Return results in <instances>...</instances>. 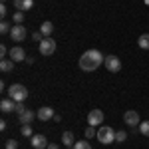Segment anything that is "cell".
<instances>
[{"mask_svg":"<svg viewBox=\"0 0 149 149\" xmlns=\"http://www.w3.org/2000/svg\"><path fill=\"white\" fill-rule=\"evenodd\" d=\"M103 54L100 52V50H88V52H84L80 56V68L84 70V72H93V70H97L100 66L103 64Z\"/></svg>","mask_w":149,"mask_h":149,"instance_id":"obj_1","label":"cell"},{"mask_svg":"<svg viewBox=\"0 0 149 149\" xmlns=\"http://www.w3.org/2000/svg\"><path fill=\"white\" fill-rule=\"evenodd\" d=\"M97 139H100V143H103V145L113 143V141H115V131H113V127H109V125H100V129H97Z\"/></svg>","mask_w":149,"mask_h":149,"instance_id":"obj_2","label":"cell"},{"mask_svg":"<svg viewBox=\"0 0 149 149\" xmlns=\"http://www.w3.org/2000/svg\"><path fill=\"white\" fill-rule=\"evenodd\" d=\"M8 95H10V100H14V102H24L28 97V90L24 88L22 84H12L10 88H8Z\"/></svg>","mask_w":149,"mask_h":149,"instance_id":"obj_3","label":"cell"},{"mask_svg":"<svg viewBox=\"0 0 149 149\" xmlns=\"http://www.w3.org/2000/svg\"><path fill=\"white\" fill-rule=\"evenodd\" d=\"M38 48H40V54L42 56H52L56 52V40L54 38H44Z\"/></svg>","mask_w":149,"mask_h":149,"instance_id":"obj_4","label":"cell"},{"mask_svg":"<svg viewBox=\"0 0 149 149\" xmlns=\"http://www.w3.org/2000/svg\"><path fill=\"white\" fill-rule=\"evenodd\" d=\"M103 66L107 68V72H119L121 70V60L117 56H113V54H109V56H105V60H103Z\"/></svg>","mask_w":149,"mask_h":149,"instance_id":"obj_5","label":"cell"},{"mask_svg":"<svg viewBox=\"0 0 149 149\" xmlns=\"http://www.w3.org/2000/svg\"><path fill=\"white\" fill-rule=\"evenodd\" d=\"M26 36H28V32H26V28H24L22 24H16V26H12L10 38L14 40V42H24V40H26Z\"/></svg>","mask_w":149,"mask_h":149,"instance_id":"obj_6","label":"cell"},{"mask_svg":"<svg viewBox=\"0 0 149 149\" xmlns=\"http://www.w3.org/2000/svg\"><path fill=\"white\" fill-rule=\"evenodd\" d=\"M88 123L90 125H102L103 123V111L102 109H92L90 113H88Z\"/></svg>","mask_w":149,"mask_h":149,"instance_id":"obj_7","label":"cell"},{"mask_svg":"<svg viewBox=\"0 0 149 149\" xmlns=\"http://www.w3.org/2000/svg\"><path fill=\"white\" fill-rule=\"evenodd\" d=\"M123 121H125L129 127H135V125L141 123V121H139V113H137V111H133V109H127L125 113H123Z\"/></svg>","mask_w":149,"mask_h":149,"instance_id":"obj_8","label":"cell"},{"mask_svg":"<svg viewBox=\"0 0 149 149\" xmlns=\"http://www.w3.org/2000/svg\"><path fill=\"white\" fill-rule=\"evenodd\" d=\"M30 143H32V147L34 149H46L50 143H48V139L44 135H40V133H34L32 137H30Z\"/></svg>","mask_w":149,"mask_h":149,"instance_id":"obj_9","label":"cell"},{"mask_svg":"<svg viewBox=\"0 0 149 149\" xmlns=\"http://www.w3.org/2000/svg\"><path fill=\"white\" fill-rule=\"evenodd\" d=\"M8 56H10V60H14V62H26V52H24L22 46H14L8 52Z\"/></svg>","mask_w":149,"mask_h":149,"instance_id":"obj_10","label":"cell"},{"mask_svg":"<svg viewBox=\"0 0 149 149\" xmlns=\"http://www.w3.org/2000/svg\"><path fill=\"white\" fill-rule=\"evenodd\" d=\"M38 119H40V121H42V123H44V121H48V119H54V107H48V105H44V107H40V109H38Z\"/></svg>","mask_w":149,"mask_h":149,"instance_id":"obj_11","label":"cell"},{"mask_svg":"<svg viewBox=\"0 0 149 149\" xmlns=\"http://www.w3.org/2000/svg\"><path fill=\"white\" fill-rule=\"evenodd\" d=\"M34 6V0H14V8L20 12H28Z\"/></svg>","mask_w":149,"mask_h":149,"instance_id":"obj_12","label":"cell"},{"mask_svg":"<svg viewBox=\"0 0 149 149\" xmlns=\"http://www.w3.org/2000/svg\"><path fill=\"white\" fill-rule=\"evenodd\" d=\"M14 107H16V102H14V100H10V97L0 102V109H2L4 113H10V111H14Z\"/></svg>","mask_w":149,"mask_h":149,"instance_id":"obj_13","label":"cell"},{"mask_svg":"<svg viewBox=\"0 0 149 149\" xmlns=\"http://www.w3.org/2000/svg\"><path fill=\"white\" fill-rule=\"evenodd\" d=\"M34 117H38V115H36L32 109H26L22 115H18V121H20L22 125H24V123H32V119H34Z\"/></svg>","mask_w":149,"mask_h":149,"instance_id":"obj_14","label":"cell"},{"mask_svg":"<svg viewBox=\"0 0 149 149\" xmlns=\"http://www.w3.org/2000/svg\"><path fill=\"white\" fill-rule=\"evenodd\" d=\"M14 64H16V62L10 60V58H8V60L2 58V60H0V70H2V72H12V70H14Z\"/></svg>","mask_w":149,"mask_h":149,"instance_id":"obj_15","label":"cell"},{"mask_svg":"<svg viewBox=\"0 0 149 149\" xmlns=\"http://www.w3.org/2000/svg\"><path fill=\"white\" fill-rule=\"evenodd\" d=\"M40 32H42V34H44V38H50V34H52V32H54V24L52 22H42V26H40Z\"/></svg>","mask_w":149,"mask_h":149,"instance_id":"obj_16","label":"cell"},{"mask_svg":"<svg viewBox=\"0 0 149 149\" xmlns=\"http://www.w3.org/2000/svg\"><path fill=\"white\" fill-rule=\"evenodd\" d=\"M62 143L66 147H74V133L72 131H64L62 133Z\"/></svg>","mask_w":149,"mask_h":149,"instance_id":"obj_17","label":"cell"},{"mask_svg":"<svg viewBox=\"0 0 149 149\" xmlns=\"http://www.w3.org/2000/svg\"><path fill=\"white\" fill-rule=\"evenodd\" d=\"M137 44L141 50H149V34H141L137 38Z\"/></svg>","mask_w":149,"mask_h":149,"instance_id":"obj_18","label":"cell"},{"mask_svg":"<svg viewBox=\"0 0 149 149\" xmlns=\"http://www.w3.org/2000/svg\"><path fill=\"white\" fill-rule=\"evenodd\" d=\"M20 133H22L24 137H32V135H34V131H32V125H30V123H24V125L20 127Z\"/></svg>","mask_w":149,"mask_h":149,"instance_id":"obj_19","label":"cell"},{"mask_svg":"<svg viewBox=\"0 0 149 149\" xmlns=\"http://www.w3.org/2000/svg\"><path fill=\"white\" fill-rule=\"evenodd\" d=\"M74 149H92V145H90L88 139H80V141L74 143Z\"/></svg>","mask_w":149,"mask_h":149,"instance_id":"obj_20","label":"cell"},{"mask_svg":"<svg viewBox=\"0 0 149 149\" xmlns=\"http://www.w3.org/2000/svg\"><path fill=\"white\" fill-rule=\"evenodd\" d=\"M139 133H141V135H145V137H149V119L139 123Z\"/></svg>","mask_w":149,"mask_h":149,"instance_id":"obj_21","label":"cell"},{"mask_svg":"<svg viewBox=\"0 0 149 149\" xmlns=\"http://www.w3.org/2000/svg\"><path fill=\"white\" fill-rule=\"evenodd\" d=\"M12 20H14V24H22L24 22V12H14V14H12Z\"/></svg>","mask_w":149,"mask_h":149,"instance_id":"obj_22","label":"cell"},{"mask_svg":"<svg viewBox=\"0 0 149 149\" xmlns=\"http://www.w3.org/2000/svg\"><path fill=\"white\" fill-rule=\"evenodd\" d=\"M10 30H12L10 22H6V20H2V24H0V32H2V34H10Z\"/></svg>","mask_w":149,"mask_h":149,"instance_id":"obj_23","label":"cell"},{"mask_svg":"<svg viewBox=\"0 0 149 149\" xmlns=\"http://www.w3.org/2000/svg\"><path fill=\"white\" fill-rule=\"evenodd\" d=\"M26 109H28V107L24 105V102H16V107H14V111H16L18 115H22L24 111H26Z\"/></svg>","mask_w":149,"mask_h":149,"instance_id":"obj_24","label":"cell"},{"mask_svg":"<svg viewBox=\"0 0 149 149\" xmlns=\"http://www.w3.org/2000/svg\"><path fill=\"white\" fill-rule=\"evenodd\" d=\"M4 147L6 149H18V141H16V139H6Z\"/></svg>","mask_w":149,"mask_h":149,"instance_id":"obj_25","label":"cell"},{"mask_svg":"<svg viewBox=\"0 0 149 149\" xmlns=\"http://www.w3.org/2000/svg\"><path fill=\"white\" fill-rule=\"evenodd\" d=\"M125 139H127V133H125V131H115V141L123 143Z\"/></svg>","mask_w":149,"mask_h":149,"instance_id":"obj_26","label":"cell"},{"mask_svg":"<svg viewBox=\"0 0 149 149\" xmlns=\"http://www.w3.org/2000/svg\"><path fill=\"white\" fill-rule=\"evenodd\" d=\"M86 137H88V139H92V137H97V131L93 129V125H90L88 129H86Z\"/></svg>","mask_w":149,"mask_h":149,"instance_id":"obj_27","label":"cell"},{"mask_svg":"<svg viewBox=\"0 0 149 149\" xmlns=\"http://www.w3.org/2000/svg\"><path fill=\"white\" fill-rule=\"evenodd\" d=\"M42 32H34V34H32V40H34V42H38V44H40V42H42V40H44V38H42Z\"/></svg>","mask_w":149,"mask_h":149,"instance_id":"obj_28","label":"cell"},{"mask_svg":"<svg viewBox=\"0 0 149 149\" xmlns=\"http://www.w3.org/2000/svg\"><path fill=\"white\" fill-rule=\"evenodd\" d=\"M6 14H8V8H6V4H2V6H0V16L4 18Z\"/></svg>","mask_w":149,"mask_h":149,"instance_id":"obj_29","label":"cell"},{"mask_svg":"<svg viewBox=\"0 0 149 149\" xmlns=\"http://www.w3.org/2000/svg\"><path fill=\"white\" fill-rule=\"evenodd\" d=\"M6 54H8V50H6V46H0V56L6 58Z\"/></svg>","mask_w":149,"mask_h":149,"instance_id":"obj_30","label":"cell"},{"mask_svg":"<svg viewBox=\"0 0 149 149\" xmlns=\"http://www.w3.org/2000/svg\"><path fill=\"white\" fill-rule=\"evenodd\" d=\"M54 121H56V123H60V121H62V115L56 113V115H54Z\"/></svg>","mask_w":149,"mask_h":149,"instance_id":"obj_31","label":"cell"},{"mask_svg":"<svg viewBox=\"0 0 149 149\" xmlns=\"http://www.w3.org/2000/svg\"><path fill=\"white\" fill-rule=\"evenodd\" d=\"M46 149H58V145H56V143H50V145H48Z\"/></svg>","mask_w":149,"mask_h":149,"instance_id":"obj_32","label":"cell"},{"mask_svg":"<svg viewBox=\"0 0 149 149\" xmlns=\"http://www.w3.org/2000/svg\"><path fill=\"white\" fill-rule=\"evenodd\" d=\"M4 2H6V0H2V4H4Z\"/></svg>","mask_w":149,"mask_h":149,"instance_id":"obj_33","label":"cell"}]
</instances>
